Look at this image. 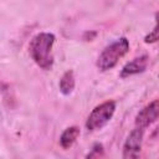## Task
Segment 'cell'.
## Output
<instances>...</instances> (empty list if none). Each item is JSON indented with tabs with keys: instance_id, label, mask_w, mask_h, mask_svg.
<instances>
[{
	"instance_id": "cell-1",
	"label": "cell",
	"mask_w": 159,
	"mask_h": 159,
	"mask_svg": "<svg viewBox=\"0 0 159 159\" xmlns=\"http://www.w3.org/2000/svg\"><path fill=\"white\" fill-rule=\"evenodd\" d=\"M55 35L50 32H40L35 35L29 45V52L35 63L42 70H51L53 66L52 46L55 43Z\"/></svg>"
},
{
	"instance_id": "cell-2",
	"label": "cell",
	"mask_w": 159,
	"mask_h": 159,
	"mask_svg": "<svg viewBox=\"0 0 159 159\" xmlns=\"http://www.w3.org/2000/svg\"><path fill=\"white\" fill-rule=\"evenodd\" d=\"M129 51V41L125 37H120L104 47V50L99 53L97 58V67L101 71H108L112 70L118 61L125 56Z\"/></svg>"
},
{
	"instance_id": "cell-3",
	"label": "cell",
	"mask_w": 159,
	"mask_h": 159,
	"mask_svg": "<svg viewBox=\"0 0 159 159\" xmlns=\"http://www.w3.org/2000/svg\"><path fill=\"white\" fill-rule=\"evenodd\" d=\"M116 102L114 101H107L97 106L88 116L86 122V128L89 132H96L102 129L113 117L116 112Z\"/></svg>"
},
{
	"instance_id": "cell-4",
	"label": "cell",
	"mask_w": 159,
	"mask_h": 159,
	"mask_svg": "<svg viewBox=\"0 0 159 159\" xmlns=\"http://www.w3.org/2000/svg\"><path fill=\"white\" fill-rule=\"evenodd\" d=\"M143 135H144V129L135 127L130 134L127 137L124 145H123V158H138L140 149H142V143H143Z\"/></svg>"
},
{
	"instance_id": "cell-5",
	"label": "cell",
	"mask_w": 159,
	"mask_h": 159,
	"mask_svg": "<svg viewBox=\"0 0 159 159\" xmlns=\"http://www.w3.org/2000/svg\"><path fill=\"white\" fill-rule=\"evenodd\" d=\"M158 111H159L158 99H154L153 102L148 103L143 109L138 112L135 117V127L145 130V128L152 125L158 119Z\"/></svg>"
},
{
	"instance_id": "cell-6",
	"label": "cell",
	"mask_w": 159,
	"mask_h": 159,
	"mask_svg": "<svg viewBox=\"0 0 159 159\" xmlns=\"http://www.w3.org/2000/svg\"><path fill=\"white\" fill-rule=\"evenodd\" d=\"M148 62H149V57L147 55L133 58L132 61H129L128 63L124 65V67L120 71V77L127 78L129 76H134V75L144 72L147 66H148Z\"/></svg>"
},
{
	"instance_id": "cell-7",
	"label": "cell",
	"mask_w": 159,
	"mask_h": 159,
	"mask_svg": "<svg viewBox=\"0 0 159 159\" xmlns=\"http://www.w3.org/2000/svg\"><path fill=\"white\" fill-rule=\"evenodd\" d=\"M78 135H80V128L78 127L72 125V127L66 128L60 137V145L63 149L71 148L73 145V143L76 142V139L78 138Z\"/></svg>"
},
{
	"instance_id": "cell-8",
	"label": "cell",
	"mask_w": 159,
	"mask_h": 159,
	"mask_svg": "<svg viewBox=\"0 0 159 159\" xmlns=\"http://www.w3.org/2000/svg\"><path fill=\"white\" fill-rule=\"evenodd\" d=\"M58 86H60L61 93L65 94V96H68V94H71L73 92V89H75V75H73V72L71 70L66 71L62 75Z\"/></svg>"
},
{
	"instance_id": "cell-9",
	"label": "cell",
	"mask_w": 159,
	"mask_h": 159,
	"mask_svg": "<svg viewBox=\"0 0 159 159\" xmlns=\"http://www.w3.org/2000/svg\"><path fill=\"white\" fill-rule=\"evenodd\" d=\"M103 155V147L102 144H94L92 148V152L87 155V158H93V157H102Z\"/></svg>"
},
{
	"instance_id": "cell-10",
	"label": "cell",
	"mask_w": 159,
	"mask_h": 159,
	"mask_svg": "<svg viewBox=\"0 0 159 159\" xmlns=\"http://www.w3.org/2000/svg\"><path fill=\"white\" fill-rule=\"evenodd\" d=\"M158 40V35H157V27H154L153 30H152V32L145 37V42L147 43H152V42H155Z\"/></svg>"
}]
</instances>
